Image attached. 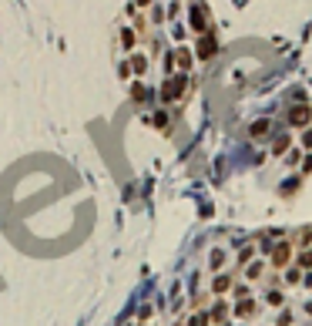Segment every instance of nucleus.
<instances>
[{
	"mask_svg": "<svg viewBox=\"0 0 312 326\" xmlns=\"http://www.w3.org/2000/svg\"><path fill=\"white\" fill-rule=\"evenodd\" d=\"M188 31L195 37L212 31V11H208L205 0H191V4H188Z\"/></svg>",
	"mask_w": 312,
	"mask_h": 326,
	"instance_id": "obj_1",
	"label": "nucleus"
},
{
	"mask_svg": "<svg viewBox=\"0 0 312 326\" xmlns=\"http://www.w3.org/2000/svg\"><path fill=\"white\" fill-rule=\"evenodd\" d=\"M165 17H168V14H165V7H161V4L155 0V4H151V11H148V21H151V24L158 27V24H165Z\"/></svg>",
	"mask_w": 312,
	"mask_h": 326,
	"instance_id": "obj_14",
	"label": "nucleus"
},
{
	"mask_svg": "<svg viewBox=\"0 0 312 326\" xmlns=\"http://www.w3.org/2000/svg\"><path fill=\"white\" fill-rule=\"evenodd\" d=\"M268 131H272V121L268 118H258V121H252V138H268Z\"/></svg>",
	"mask_w": 312,
	"mask_h": 326,
	"instance_id": "obj_9",
	"label": "nucleus"
},
{
	"mask_svg": "<svg viewBox=\"0 0 312 326\" xmlns=\"http://www.w3.org/2000/svg\"><path fill=\"white\" fill-rule=\"evenodd\" d=\"M118 74H121L124 81H131V68H128V61H121V64H118Z\"/></svg>",
	"mask_w": 312,
	"mask_h": 326,
	"instance_id": "obj_24",
	"label": "nucleus"
},
{
	"mask_svg": "<svg viewBox=\"0 0 312 326\" xmlns=\"http://www.w3.org/2000/svg\"><path fill=\"white\" fill-rule=\"evenodd\" d=\"M225 259H228V252H225V249L218 246V249H212V256H208V266H212V269L218 272V269L225 266Z\"/></svg>",
	"mask_w": 312,
	"mask_h": 326,
	"instance_id": "obj_12",
	"label": "nucleus"
},
{
	"mask_svg": "<svg viewBox=\"0 0 312 326\" xmlns=\"http://www.w3.org/2000/svg\"><path fill=\"white\" fill-rule=\"evenodd\" d=\"M232 289V276H228V272H218V276H215V282H212V292H218V296H222V292H228Z\"/></svg>",
	"mask_w": 312,
	"mask_h": 326,
	"instance_id": "obj_10",
	"label": "nucleus"
},
{
	"mask_svg": "<svg viewBox=\"0 0 312 326\" xmlns=\"http://www.w3.org/2000/svg\"><path fill=\"white\" fill-rule=\"evenodd\" d=\"M252 256H255V246H245L242 252H238V266H245V262H252Z\"/></svg>",
	"mask_w": 312,
	"mask_h": 326,
	"instance_id": "obj_19",
	"label": "nucleus"
},
{
	"mask_svg": "<svg viewBox=\"0 0 312 326\" xmlns=\"http://www.w3.org/2000/svg\"><path fill=\"white\" fill-rule=\"evenodd\" d=\"M252 309H255V303H252V299H245V303H238V309H235V313H238V316H248Z\"/></svg>",
	"mask_w": 312,
	"mask_h": 326,
	"instance_id": "obj_22",
	"label": "nucleus"
},
{
	"mask_svg": "<svg viewBox=\"0 0 312 326\" xmlns=\"http://www.w3.org/2000/svg\"><path fill=\"white\" fill-rule=\"evenodd\" d=\"M215 54H218V41H215V31H208V34H198V37H195V61L208 64Z\"/></svg>",
	"mask_w": 312,
	"mask_h": 326,
	"instance_id": "obj_3",
	"label": "nucleus"
},
{
	"mask_svg": "<svg viewBox=\"0 0 312 326\" xmlns=\"http://www.w3.org/2000/svg\"><path fill=\"white\" fill-rule=\"evenodd\" d=\"M138 37H141V34H138L134 27H121V31H118V41H121V47L128 51V54H131L134 47H138Z\"/></svg>",
	"mask_w": 312,
	"mask_h": 326,
	"instance_id": "obj_8",
	"label": "nucleus"
},
{
	"mask_svg": "<svg viewBox=\"0 0 312 326\" xmlns=\"http://www.w3.org/2000/svg\"><path fill=\"white\" fill-rule=\"evenodd\" d=\"M285 121H289L292 128H309L312 108H309V104H295V108H289V111H285Z\"/></svg>",
	"mask_w": 312,
	"mask_h": 326,
	"instance_id": "obj_5",
	"label": "nucleus"
},
{
	"mask_svg": "<svg viewBox=\"0 0 312 326\" xmlns=\"http://www.w3.org/2000/svg\"><path fill=\"white\" fill-rule=\"evenodd\" d=\"M302 148H305V151H312V124L302 131Z\"/></svg>",
	"mask_w": 312,
	"mask_h": 326,
	"instance_id": "obj_23",
	"label": "nucleus"
},
{
	"mask_svg": "<svg viewBox=\"0 0 312 326\" xmlns=\"http://www.w3.org/2000/svg\"><path fill=\"white\" fill-rule=\"evenodd\" d=\"M148 54H138V51H131V57H128V68H131V78H145L148 74Z\"/></svg>",
	"mask_w": 312,
	"mask_h": 326,
	"instance_id": "obj_7",
	"label": "nucleus"
},
{
	"mask_svg": "<svg viewBox=\"0 0 312 326\" xmlns=\"http://www.w3.org/2000/svg\"><path fill=\"white\" fill-rule=\"evenodd\" d=\"M299 246L312 249V225H309V229H302V232H299Z\"/></svg>",
	"mask_w": 312,
	"mask_h": 326,
	"instance_id": "obj_20",
	"label": "nucleus"
},
{
	"mask_svg": "<svg viewBox=\"0 0 312 326\" xmlns=\"http://www.w3.org/2000/svg\"><path fill=\"white\" fill-rule=\"evenodd\" d=\"M148 121H151V124H158L161 131H168V124H171V118H168L165 111H155V114H151V118H148Z\"/></svg>",
	"mask_w": 312,
	"mask_h": 326,
	"instance_id": "obj_16",
	"label": "nucleus"
},
{
	"mask_svg": "<svg viewBox=\"0 0 312 326\" xmlns=\"http://www.w3.org/2000/svg\"><path fill=\"white\" fill-rule=\"evenodd\" d=\"M131 98H134L138 104H148V98H151V91H148L145 84H138V81H134V84H131Z\"/></svg>",
	"mask_w": 312,
	"mask_h": 326,
	"instance_id": "obj_13",
	"label": "nucleus"
},
{
	"mask_svg": "<svg viewBox=\"0 0 312 326\" xmlns=\"http://www.w3.org/2000/svg\"><path fill=\"white\" fill-rule=\"evenodd\" d=\"M188 34H191V31H188L181 21H171V37H175V41H185Z\"/></svg>",
	"mask_w": 312,
	"mask_h": 326,
	"instance_id": "obj_15",
	"label": "nucleus"
},
{
	"mask_svg": "<svg viewBox=\"0 0 312 326\" xmlns=\"http://www.w3.org/2000/svg\"><path fill=\"white\" fill-rule=\"evenodd\" d=\"M299 158H302V151H299V148H289V155H285V161H289V165H295Z\"/></svg>",
	"mask_w": 312,
	"mask_h": 326,
	"instance_id": "obj_25",
	"label": "nucleus"
},
{
	"mask_svg": "<svg viewBox=\"0 0 312 326\" xmlns=\"http://www.w3.org/2000/svg\"><path fill=\"white\" fill-rule=\"evenodd\" d=\"M305 286H312V269H309V272H305Z\"/></svg>",
	"mask_w": 312,
	"mask_h": 326,
	"instance_id": "obj_30",
	"label": "nucleus"
},
{
	"mask_svg": "<svg viewBox=\"0 0 312 326\" xmlns=\"http://www.w3.org/2000/svg\"><path fill=\"white\" fill-rule=\"evenodd\" d=\"M292 148V135L285 131V135H275V141H272V155H282V151H289Z\"/></svg>",
	"mask_w": 312,
	"mask_h": 326,
	"instance_id": "obj_11",
	"label": "nucleus"
},
{
	"mask_svg": "<svg viewBox=\"0 0 312 326\" xmlns=\"http://www.w3.org/2000/svg\"><path fill=\"white\" fill-rule=\"evenodd\" d=\"M191 78L188 74H168L165 84H161V91H158V98H161V104H175L185 98V91H188Z\"/></svg>",
	"mask_w": 312,
	"mask_h": 326,
	"instance_id": "obj_2",
	"label": "nucleus"
},
{
	"mask_svg": "<svg viewBox=\"0 0 312 326\" xmlns=\"http://www.w3.org/2000/svg\"><path fill=\"white\" fill-rule=\"evenodd\" d=\"M295 189H299V179H289V185H282V195H292Z\"/></svg>",
	"mask_w": 312,
	"mask_h": 326,
	"instance_id": "obj_26",
	"label": "nucleus"
},
{
	"mask_svg": "<svg viewBox=\"0 0 312 326\" xmlns=\"http://www.w3.org/2000/svg\"><path fill=\"white\" fill-rule=\"evenodd\" d=\"M262 272H265V262H248V269H245V276H248V279H258V276H262Z\"/></svg>",
	"mask_w": 312,
	"mask_h": 326,
	"instance_id": "obj_17",
	"label": "nucleus"
},
{
	"mask_svg": "<svg viewBox=\"0 0 312 326\" xmlns=\"http://www.w3.org/2000/svg\"><path fill=\"white\" fill-rule=\"evenodd\" d=\"M175 51V68H178V74H191V68H195V51L191 47H171Z\"/></svg>",
	"mask_w": 312,
	"mask_h": 326,
	"instance_id": "obj_6",
	"label": "nucleus"
},
{
	"mask_svg": "<svg viewBox=\"0 0 312 326\" xmlns=\"http://www.w3.org/2000/svg\"><path fill=\"white\" fill-rule=\"evenodd\" d=\"M309 172H312V151L302 158V175H309Z\"/></svg>",
	"mask_w": 312,
	"mask_h": 326,
	"instance_id": "obj_28",
	"label": "nucleus"
},
{
	"mask_svg": "<svg viewBox=\"0 0 312 326\" xmlns=\"http://www.w3.org/2000/svg\"><path fill=\"white\" fill-rule=\"evenodd\" d=\"M165 14L171 17V21H178V17H181V4H178V0H175V4H168V7H165Z\"/></svg>",
	"mask_w": 312,
	"mask_h": 326,
	"instance_id": "obj_21",
	"label": "nucleus"
},
{
	"mask_svg": "<svg viewBox=\"0 0 312 326\" xmlns=\"http://www.w3.org/2000/svg\"><path fill=\"white\" fill-rule=\"evenodd\" d=\"M151 4H155V0H134L131 7H134V11H145V7H151Z\"/></svg>",
	"mask_w": 312,
	"mask_h": 326,
	"instance_id": "obj_29",
	"label": "nucleus"
},
{
	"mask_svg": "<svg viewBox=\"0 0 312 326\" xmlns=\"http://www.w3.org/2000/svg\"><path fill=\"white\" fill-rule=\"evenodd\" d=\"M285 279H289V282H299V279H302V272H299V266H292V269L285 272Z\"/></svg>",
	"mask_w": 312,
	"mask_h": 326,
	"instance_id": "obj_27",
	"label": "nucleus"
},
{
	"mask_svg": "<svg viewBox=\"0 0 312 326\" xmlns=\"http://www.w3.org/2000/svg\"><path fill=\"white\" fill-rule=\"evenodd\" d=\"M268 256H272V266H275V269H285V266L292 262V242H289V239H285V242L279 239V242L272 246Z\"/></svg>",
	"mask_w": 312,
	"mask_h": 326,
	"instance_id": "obj_4",
	"label": "nucleus"
},
{
	"mask_svg": "<svg viewBox=\"0 0 312 326\" xmlns=\"http://www.w3.org/2000/svg\"><path fill=\"white\" fill-rule=\"evenodd\" d=\"M299 269H312V249H302L299 252Z\"/></svg>",
	"mask_w": 312,
	"mask_h": 326,
	"instance_id": "obj_18",
	"label": "nucleus"
}]
</instances>
